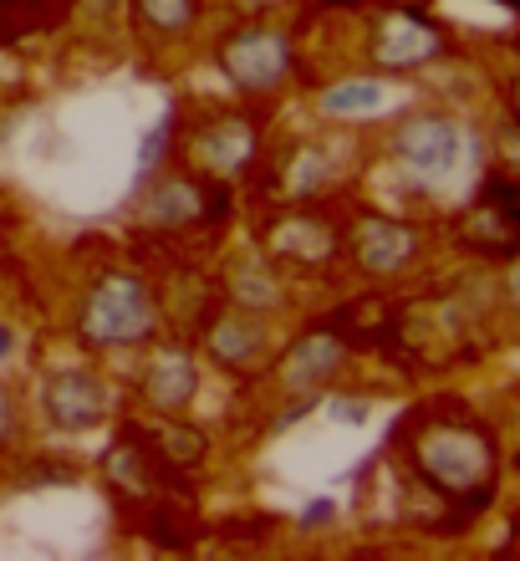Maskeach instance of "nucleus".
<instances>
[{"instance_id":"1","label":"nucleus","mask_w":520,"mask_h":561,"mask_svg":"<svg viewBox=\"0 0 520 561\" xmlns=\"http://www.w3.org/2000/svg\"><path fill=\"white\" fill-rule=\"evenodd\" d=\"M82 332L92 342H143L153 332V301L134 276H103L82 301Z\"/></svg>"},{"instance_id":"2","label":"nucleus","mask_w":520,"mask_h":561,"mask_svg":"<svg viewBox=\"0 0 520 561\" xmlns=\"http://www.w3.org/2000/svg\"><path fill=\"white\" fill-rule=\"evenodd\" d=\"M224 72L235 77V88L245 92H270L281 88L291 72V46L281 31H240L235 42H224L220 51Z\"/></svg>"},{"instance_id":"3","label":"nucleus","mask_w":520,"mask_h":561,"mask_svg":"<svg viewBox=\"0 0 520 561\" xmlns=\"http://www.w3.org/2000/svg\"><path fill=\"white\" fill-rule=\"evenodd\" d=\"M255 153V128L240 118H209L194 134V159L215 169V174H240Z\"/></svg>"},{"instance_id":"4","label":"nucleus","mask_w":520,"mask_h":561,"mask_svg":"<svg viewBox=\"0 0 520 561\" xmlns=\"http://www.w3.org/2000/svg\"><path fill=\"white\" fill-rule=\"evenodd\" d=\"M454 153H460V134L444 118H414L398 134V159L418 174H449Z\"/></svg>"},{"instance_id":"5","label":"nucleus","mask_w":520,"mask_h":561,"mask_svg":"<svg viewBox=\"0 0 520 561\" xmlns=\"http://www.w3.org/2000/svg\"><path fill=\"white\" fill-rule=\"evenodd\" d=\"M103 383L88 373H57L46 383V414L57 419L61 428H92L103 419Z\"/></svg>"},{"instance_id":"6","label":"nucleus","mask_w":520,"mask_h":561,"mask_svg":"<svg viewBox=\"0 0 520 561\" xmlns=\"http://www.w3.org/2000/svg\"><path fill=\"white\" fill-rule=\"evenodd\" d=\"M199 393V368L184 353H164L149 368V403L153 409H184Z\"/></svg>"},{"instance_id":"7","label":"nucleus","mask_w":520,"mask_h":561,"mask_svg":"<svg viewBox=\"0 0 520 561\" xmlns=\"http://www.w3.org/2000/svg\"><path fill=\"white\" fill-rule=\"evenodd\" d=\"M209 353L220 357L224 368H255L266 357V332L251 322V317H224L215 332H209Z\"/></svg>"},{"instance_id":"8","label":"nucleus","mask_w":520,"mask_h":561,"mask_svg":"<svg viewBox=\"0 0 520 561\" xmlns=\"http://www.w3.org/2000/svg\"><path fill=\"white\" fill-rule=\"evenodd\" d=\"M408 251H414L408 230H398V225H383V220H372L368 230H362V240H357V255H362V266H372V271H393Z\"/></svg>"},{"instance_id":"9","label":"nucleus","mask_w":520,"mask_h":561,"mask_svg":"<svg viewBox=\"0 0 520 561\" xmlns=\"http://www.w3.org/2000/svg\"><path fill=\"white\" fill-rule=\"evenodd\" d=\"M67 0H0V42H15L26 31H42L61 15Z\"/></svg>"},{"instance_id":"10","label":"nucleus","mask_w":520,"mask_h":561,"mask_svg":"<svg viewBox=\"0 0 520 561\" xmlns=\"http://www.w3.org/2000/svg\"><path fill=\"white\" fill-rule=\"evenodd\" d=\"M199 215H205V194L194 190V184H164L149 209L153 225H189V220H199Z\"/></svg>"},{"instance_id":"11","label":"nucleus","mask_w":520,"mask_h":561,"mask_svg":"<svg viewBox=\"0 0 520 561\" xmlns=\"http://www.w3.org/2000/svg\"><path fill=\"white\" fill-rule=\"evenodd\" d=\"M138 11L149 21L153 31H164V36H184L194 26V15H199V0H138Z\"/></svg>"},{"instance_id":"12","label":"nucleus","mask_w":520,"mask_h":561,"mask_svg":"<svg viewBox=\"0 0 520 561\" xmlns=\"http://www.w3.org/2000/svg\"><path fill=\"white\" fill-rule=\"evenodd\" d=\"M235 296H240V307H251V311H266V307H281V286L276 280H266V271H235Z\"/></svg>"},{"instance_id":"13","label":"nucleus","mask_w":520,"mask_h":561,"mask_svg":"<svg viewBox=\"0 0 520 561\" xmlns=\"http://www.w3.org/2000/svg\"><path fill=\"white\" fill-rule=\"evenodd\" d=\"M383 103V88L378 82H347V88H332L327 98H322V107L327 113H368V107H378Z\"/></svg>"},{"instance_id":"14","label":"nucleus","mask_w":520,"mask_h":561,"mask_svg":"<svg viewBox=\"0 0 520 561\" xmlns=\"http://www.w3.org/2000/svg\"><path fill=\"white\" fill-rule=\"evenodd\" d=\"M332 414L343 419V424H362V419H368V409H357V403H337Z\"/></svg>"},{"instance_id":"15","label":"nucleus","mask_w":520,"mask_h":561,"mask_svg":"<svg viewBox=\"0 0 520 561\" xmlns=\"http://www.w3.org/2000/svg\"><path fill=\"white\" fill-rule=\"evenodd\" d=\"M327 516H332V501H322V505H312V511L301 516V526H322Z\"/></svg>"},{"instance_id":"16","label":"nucleus","mask_w":520,"mask_h":561,"mask_svg":"<svg viewBox=\"0 0 520 561\" xmlns=\"http://www.w3.org/2000/svg\"><path fill=\"white\" fill-rule=\"evenodd\" d=\"M11 347H15V332H11V327H5V322H0V357L11 353Z\"/></svg>"},{"instance_id":"17","label":"nucleus","mask_w":520,"mask_h":561,"mask_svg":"<svg viewBox=\"0 0 520 561\" xmlns=\"http://www.w3.org/2000/svg\"><path fill=\"white\" fill-rule=\"evenodd\" d=\"M5 428H11V403L0 399V434H5Z\"/></svg>"},{"instance_id":"18","label":"nucleus","mask_w":520,"mask_h":561,"mask_svg":"<svg viewBox=\"0 0 520 561\" xmlns=\"http://www.w3.org/2000/svg\"><path fill=\"white\" fill-rule=\"evenodd\" d=\"M251 5H276V0H251Z\"/></svg>"}]
</instances>
